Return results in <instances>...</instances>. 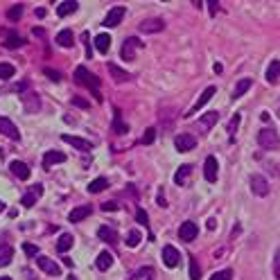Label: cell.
<instances>
[{
	"mask_svg": "<svg viewBox=\"0 0 280 280\" xmlns=\"http://www.w3.org/2000/svg\"><path fill=\"white\" fill-rule=\"evenodd\" d=\"M75 81H77V84H84L86 88L93 90V93L97 95V88H100V80H97V77L90 73L88 68H84V66H77V68H75Z\"/></svg>",
	"mask_w": 280,
	"mask_h": 280,
	"instance_id": "cell-1",
	"label": "cell"
},
{
	"mask_svg": "<svg viewBox=\"0 0 280 280\" xmlns=\"http://www.w3.org/2000/svg\"><path fill=\"white\" fill-rule=\"evenodd\" d=\"M258 145L262 149H276V147H280V138L274 129H262L258 133Z\"/></svg>",
	"mask_w": 280,
	"mask_h": 280,
	"instance_id": "cell-2",
	"label": "cell"
},
{
	"mask_svg": "<svg viewBox=\"0 0 280 280\" xmlns=\"http://www.w3.org/2000/svg\"><path fill=\"white\" fill-rule=\"evenodd\" d=\"M23 109H25V113H30V116L39 113L41 111V95H39V93H25V95H23Z\"/></svg>",
	"mask_w": 280,
	"mask_h": 280,
	"instance_id": "cell-3",
	"label": "cell"
},
{
	"mask_svg": "<svg viewBox=\"0 0 280 280\" xmlns=\"http://www.w3.org/2000/svg\"><path fill=\"white\" fill-rule=\"evenodd\" d=\"M174 147L176 152H192L197 147V138L192 133H179L174 138Z\"/></svg>",
	"mask_w": 280,
	"mask_h": 280,
	"instance_id": "cell-4",
	"label": "cell"
},
{
	"mask_svg": "<svg viewBox=\"0 0 280 280\" xmlns=\"http://www.w3.org/2000/svg\"><path fill=\"white\" fill-rule=\"evenodd\" d=\"M215 93H217V88H215V86H208V88H206V90H203V93H201V95H199V100H197L195 104H192V109H190V111L185 113V118H188V116H192V113H199L201 109H203V106H206L208 102L212 100V95H215Z\"/></svg>",
	"mask_w": 280,
	"mask_h": 280,
	"instance_id": "cell-5",
	"label": "cell"
},
{
	"mask_svg": "<svg viewBox=\"0 0 280 280\" xmlns=\"http://www.w3.org/2000/svg\"><path fill=\"white\" fill-rule=\"evenodd\" d=\"M251 192H253L255 197H267L269 195V183H267V179H264L262 174L251 176Z\"/></svg>",
	"mask_w": 280,
	"mask_h": 280,
	"instance_id": "cell-6",
	"label": "cell"
},
{
	"mask_svg": "<svg viewBox=\"0 0 280 280\" xmlns=\"http://www.w3.org/2000/svg\"><path fill=\"white\" fill-rule=\"evenodd\" d=\"M0 133L2 136H7V138H11V140H21V133H18V129H16V124L9 120V118H2L0 116Z\"/></svg>",
	"mask_w": 280,
	"mask_h": 280,
	"instance_id": "cell-7",
	"label": "cell"
},
{
	"mask_svg": "<svg viewBox=\"0 0 280 280\" xmlns=\"http://www.w3.org/2000/svg\"><path fill=\"white\" fill-rule=\"evenodd\" d=\"M197 235H199V226H197L195 222H183L179 228V240H183V242H192V240H197Z\"/></svg>",
	"mask_w": 280,
	"mask_h": 280,
	"instance_id": "cell-8",
	"label": "cell"
},
{
	"mask_svg": "<svg viewBox=\"0 0 280 280\" xmlns=\"http://www.w3.org/2000/svg\"><path fill=\"white\" fill-rule=\"evenodd\" d=\"M138 48H143V41H138L136 37H129L127 41H124V45H122V59H127V61L136 59V50Z\"/></svg>",
	"mask_w": 280,
	"mask_h": 280,
	"instance_id": "cell-9",
	"label": "cell"
},
{
	"mask_svg": "<svg viewBox=\"0 0 280 280\" xmlns=\"http://www.w3.org/2000/svg\"><path fill=\"white\" fill-rule=\"evenodd\" d=\"M41 195H43V185H30V190L23 195V201H21L23 208H32Z\"/></svg>",
	"mask_w": 280,
	"mask_h": 280,
	"instance_id": "cell-10",
	"label": "cell"
},
{
	"mask_svg": "<svg viewBox=\"0 0 280 280\" xmlns=\"http://www.w3.org/2000/svg\"><path fill=\"white\" fill-rule=\"evenodd\" d=\"M61 140H64V143H68V145H73L75 149H81V152H90V149H93V143H90V140H84V138H80V136H70V133H64V136H61Z\"/></svg>",
	"mask_w": 280,
	"mask_h": 280,
	"instance_id": "cell-11",
	"label": "cell"
},
{
	"mask_svg": "<svg viewBox=\"0 0 280 280\" xmlns=\"http://www.w3.org/2000/svg\"><path fill=\"white\" fill-rule=\"evenodd\" d=\"M160 255H163V264L167 267V269H174L176 264H179V258H181L179 251H176L174 246H169V244L163 248V251H160Z\"/></svg>",
	"mask_w": 280,
	"mask_h": 280,
	"instance_id": "cell-12",
	"label": "cell"
},
{
	"mask_svg": "<svg viewBox=\"0 0 280 280\" xmlns=\"http://www.w3.org/2000/svg\"><path fill=\"white\" fill-rule=\"evenodd\" d=\"M37 264H39V269L45 271L48 276H61V271H59V264L52 262L50 258H45V255H37Z\"/></svg>",
	"mask_w": 280,
	"mask_h": 280,
	"instance_id": "cell-13",
	"label": "cell"
},
{
	"mask_svg": "<svg viewBox=\"0 0 280 280\" xmlns=\"http://www.w3.org/2000/svg\"><path fill=\"white\" fill-rule=\"evenodd\" d=\"M124 14H127V9H124V7H113V9L106 14L104 25L106 27H118V25H120V21L124 18Z\"/></svg>",
	"mask_w": 280,
	"mask_h": 280,
	"instance_id": "cell-14",
	"label": "cell"
},
{
	"mask_svg": "<svg viewBox=\"0 0 280 280\" xmlns=\"http://www.w3.org/2000/svg\"><path fill=\"white\" fill-rule=\"evenodd\" d=\"M165 30V23L160 18H147V21L140 23V32L145 34H156V32H163Z\"/></svg>",
	"mask_w": 280,
	"mask_h": 280,
	"instance_id": "cell-15",
	"label": "cell"
},
{
	"mask_svg": "<svg viewBox=\"0 0 280 280\" xmlns=\"http://www.w3.org/2000/svg\"><path fill=\"white\" fill-rule=\"evenodd\" d=\"M66 160V154L59 152V149H50V152L43 154V167H52V165H59Z\"/></svg>",
	"mask_w": 280,
	"mask_h": 280,
	"instance_id": "cell-16",
	"label": "cell"
},
{
	"mask_svg": "<svg viewBox=\"0 0 280 280\" xmlns=\"http://www.w3.org/2000/svg\"><path fill=\"white\" fill-rule=\"evenodd\" d=\"M217 122H219V113H217V111H210V113H206V116H203L199 122H197V129H201L203 133H208V131H210V129L217 124Z\"/></svg>",
	"mask_w": 280,
	"mask_h": 280,
	"instance_id": "cell-17",
	"label": "cell"
},
{
	"mask_svg": "<svg viewBox=\"0 0 280 280\" xmlns=\"http://www.w3.org/2000/svg\"><path fill=\"white\" fill-rule=\"evenodd\" d=\"M9 169H11V174L16 176V179H21V181H27L30 179V167H27V163H23V160H11V165H9Z\"/></svg>",
	"mask_w": 280,
	"mask_h": 280,
	"instance_id": "cell-18",
	"label": "cell"
},
{
	"mask_svg": "<svg viewBox=\"0 0 280 280\" xmlns=\"http://www.w3.org/2000/svg\"><path fill=\"white\" fill-rule=\"evenodd\" d=\"M217 159L215 156H208L206 159V163H203V176H206V181L208 183H215L217 181Z\"/></svg>",
	"mask_w": 280,
	"mask_h": 280,
	"instance_id": "cell-19",
	"label": "cell"
},
{
	"mask_svg": "<svg viewBox=\"0 0 280 280\" xmlns=\"http://www.w3.org/2000/svg\"><path fill=\"white\" fill-rule=\"evenodd\" d=\"M77 9H80V2H77V0H66V2H61V5L57 7V16L66 18V16H70V14H75Z\"/></svg>",
	"mask_w": 280,
	"mask_h": 280,
	"instance_id": "cell-20",
	"label": "cell"
},
{
	"mask_svg": "<svg viewBox=\"0 0 280 280\" xmlns=\"http://www.w3.org/2000/svg\"><path fill=\"white\" fill-rule=\"evenodd\" d=\"M90 215H93V206H80V208H75V210H70L68 219L73 224H77V222H81V219H86V217H90Z\"/></svg>",
	"mask_w": 280,
	"mask_h": 280,
	"instance_id": "cell-21",
	"label": "cell"
},
{
	"mask_svg": "<svg viewBox=\"0 0 280 280\" xmlns=\"http://www.w3.org/2000/svg\"><path fill=\"white\" fill-rule=\"evenodd\" d=\"M106 68H109V73L113 75V80H116V81H131V73H127V70H122L120 66L109 64Z\"/></svg>",
	"mask_w": 280,
	"mask_h": 280,
	"instance_id": "cell-22",
	"label": "cell"
},
{
	"mask_svg": "<svg viewBox=\"0 0 280 280\" xmlns=\"http://www.w3.org/2000/svg\"><path fill=\"white\" fill-rule=\"evenodd\" d=\"M113 131H116V133H120V136H124V133L129 131L127 122L122 120V113H120V109H116V111H113Z\"/></svg>",
	"mask_w": 280,
	"mask_h": 280,
	"instance_id": "cell-23",
	"label": "cell"
},
{
	"mask_svg": "<svg viewBox=\"0 0 280 280\" xmlns=\"http://www.w3.org/2000/svg\"><path fill=\"white\" fill-rule=\"evenodd\" d=\"M57 43L61 45V48H73V43H75L73 30H61V32L57 34Z\"/></svg>",
	"mask_w": 280,
	"mask_h": 280,
	"instance_id": "cell-24",
	"label": "cell"
},
{
	"mask_svg": "<svg viewBox=\"0 0 280 280\" xmlns=\"http://www.w3.org/2000/svg\"><path fill=\"white\" fill-rule=\"evenodd\" d=\"M97 238L104 240V242H109V244H116L118 242V233L113 231V228H109V226H100L97 228Z\"/></svg>",
	"mask_w": 280,
	"mask_h": 280,
	"instance_id": "cell-25",
	"label": "cell"
},
{
	"mask_svg": "<svg viewBox=\"0 0 280 280\" xmlns=\"http://www.w3.org/2000/svg\"><path fill=\"white\" fill-rule=\"evenodd\" d=\"M73 244H75V238L70 235V233H64V235L57 240V251L59 253H66V251L73 248Z\"/></svg>",
	"mask_w": 280,
	"mask_h": 280,
	"instance_id": "cell-26",
	"label": "cell"
},
{
	"mask_svg": "<svg viewBox=\"0 0 280 280\" xmlns=\"http://www.w3.org/2000/svg\"><path fill=\"white\" fill-rule=\"evenodd\" d=\"M111 264H113V255L109 253V251H102V253L95 258V267H97L100 271H106L109 267H111Z\"/></svg>",
	"mask_w": 280,
	"mask_h": 280,
	"instance_id": "cell-27",
	"label": "cell"
},
{
	"mask_svg": "<svg viewBox=\"0 0 280 280\" xmlns=\"http://www.w3.org/2000/svg\"><path fill=\"white\" fill-rule=\"evenodd\" d=\"M23 37L18 32H14V30H11V32H7V39H5V45L7 48H11V50H18L23 45Z\"/></svg>",
	"mask_w": 280,
	"mask_h": 280,
	"instance_id": "cell-28",
	"label": "cell"
},
{
	"mask_svg": "<svg viewBox=\"0 0 280 280\" xmlns=\"http://www.w3.org/2000/svg\"><path fill=\"white\" fill-rule=\"evenodd\" d=\"M192 174V165H181L179 169H176L174 174V183L176 185H185V181H188V176Z\"/></svg>",
	"mask_w": 280,
	"mask_h": 280,
	"instance_id": "cell-29",
	"label": "cell"
},
{
	"mask_svg": "<svg viewBox=\"0 0 280 280\" xmlns=\"http://www.w3.org/2000/svg\"><path fill=\"white\" fill-rule=\"evenodd\" d=\"M95 48H97V52L106 54L109 52V48H111V37H109V34H97L95 37Z\"/></svg>",
	"mask_w": 280,
	"mask_h": 280,
	"instance_id": "cell-30",
	"label": "cell"
},
{
	"mask_svg": "<svg viewBox=\"0 0 280 280\" xmlns=\"http://www.w3.org/2000/svg\"><path fill=\"white\" fill-rule=\"evenodd\" d=\"M14 258V248L9 244H0V267H7Z\"/></svg>",
	"mask_w": 280,
	"mask_h": 280,
	"instance_id": "cell-31",
	"label": "cell"
},
{
	"mask_svg": "<svg viewBox=\"0 0 280 280\" xmlns=\"http://www.w3.org/2000/svg\"><path fill=\"white\" fill-rule=\"evenodd\" d=\"M278 77H280V61H278V59H274V61L269 64V68H267V81L274 84Z\"/></svg>",
	"mask_w": 280,
	"mask_h": 280,
	"instance_id": "cell-32",
	"label": "cell"
},
{
	"mask_svg": "<svg viewBox=\"0 0 280 280\" xmlns=\"http://www.w3.org/2000/svg\"><path fill=\"white\" fill-rule=\"evenodd\" d=\"M251 86H253V81H251V80H242L238 86H235V88H233V95L231 97H233V100H240V97H242L244 93L251 88Z\"/></svg>",
	"mask_w": 280,
	"mask_h": 280,
	"instance_id": "cell-33",
	"label": "cell"
},
{
	"mask_svg": "<svg viewBox=\"0 0 280 280\" xmlns=\"http://www.w3.org/2000/svg\"><path fill=\"white\" fill-rule=\"evenodd\" d=\"M106 188H109V181H106V179H95V181H90V183H88V192H90V195H97V192L106 190Z\"/></svg>",
	"mask_w": 280,
	"mask_h": 280,
	"instance_id": "cell-34",
	"label": "cell"
},
{
	"mask_svg": "<svg viewBox=\"0 0 280 280\" xmlns=\"http://www.w3.org/2000/svg\"><path fill=\"white\" fill-rule=\"evenodd\" d=\"M23 11H25V5L18 2V5H14L9 11H7V18H9V21H18V18H23Z\"/></svg>",
	"mask_w": 280,
	"mask_h": 280,
	"instance_id": "cell-35",
	"label": "cell"
},
{
	"mask_svg": "<svg viewBox=\"0 0 280 280\" xmlns=\"http://www.w3.org/2000/svg\"><path fill=\"white\" fill-rule=\"evenodd\" d=\"M16 73V68L11 64H0V80H11Z\"/></svg>",
	"mask_w": 280,
	"mask_h": 280,
	"instance_id": "cell-36",
	"label": "cell"
},
{
	"mask_svg": "<svg viewBox=\"0 0 280 280\" xmlns=\"http://www.w3.org/2000/svg\"><path fill=\"white\" fill-rule=\"evenodd\" d=\"M190 280H201L199 262H197V258H192V255H190Z\"/></svg>",
	"mask_w": 280,
	"mask_h": 280,
	"instance_id": "cell-37",
	"label": "cell"
},
{
	"mask_svg": "<svg viewBox=\"0 0 280 280\" xmlns=\"http://www.w3.org/2000/svg\"><path fill=\"white\" fill-rule=\"evenodd\" d=\"M140 240H143V238H140V233H138V231H129V235H127V246H129V248H136L138 244H140Z\"/></svg>",
	"mask_w": 280,
	"mask_h": 280,
	"instance_id": "cell-38",
	"label": "cell"
},
{
	"mask_svg": "<svg viewBox=\"0 0 280 280\" xmlns=\"http://www.w3.org/2000/svg\"><path fill=\"white\" fill-rule=\"evenodd\" d=\"M23 251H25L27 258H37V255H41V248L34 246V244H30V242L23 244Z\"/></svg>",
	"mask_w": 280,
	"mask_h": 280,
	"instance_id": "cell-39",
	"label": "cell"
},
{
	"mask_svg": "<svg viewBox=\"0 0 280 280\" xmlns=\"http://www.w3.org/2000/svg\"><path fill=\"white\" fill-rule=\"evenodd\" d=\"M156 140V129H145L143 138H140V145H152Z\"/></svg>",
	"mask_w": 280,
	"mask_h": 280,
	"instance_id": "cell-40",
	"label": "cell"
},
{
	"mask_svg": "<svg viewBox=\"0 0 280 280\" xmlns=\"http://www.w3.org/2000/svg\"><path fill=\"white\" fill-rule=\"evenodd\" d=\"M210 280H233V271L231 269H222V271H217V274H212Z\"/></svg>",
	"mask_w": 280,
	"mask_h": 280,
	"instance_id": "cell-41",
	"label": "cell"
},
{
	"mask_svg": "<svg viewBox=\"0 0 280 280\" xmlns=\"http://www.w3.org/2000/svg\"><path fill=\"white\" fill-rule=\"evenodd\" d=\"M274 276L276 280H280V248H276L274 253Z\"/></svg>",
	"mask_w": 280,
	"mask_h": 280,
	"instance_id": "cell-42",
	"label": "cell"
},
{
	"mask_svg": "<svg viewBox=\"0 0 280 280\" xmlns=\"http://www.w3.org/2000/svg\"><path fill=\"white\" fill-rule=\"evenodd\" d=\"M43 75H45V77H50V81H61V73H59V70H54V68H45V70H43Z\"/></svg>",
	"mask_w": 280,
	"mask_h": 280,
	"instance_id": "cell-43",
	"label": "cell"
},
{
	"mask_svg": "<svg viewBox=\"0 0 280 280\" xmlns=\"http://www.w3.org/2000/svg\"><path fill=\"white\" fill-rule=\"evenodd\" d=\"M136 219H138V224H143V226H149V217H147V212H145L143 208H138V210H136Z\"/></svg>",
	"mask_w": 280,
	"mask_h": 280,
	"instance_id": "cell-44",
	"label": "cell"
},
{
	"mask_svg": "<svg viewBox=\"0 0 280 280\" xmlns=\"http://www.w3.org/2000/svg\"><path fill=\"white\" fill-rule=\"evenodd\" d=\"M238 124H240V113H235L231 120V124H228V133H231V138L235 136V131H238Z\"/></svg>",
	"mask_w": 280,
	"mask_h": 280,
	"instance_id": "cell-45",
	"label": "cell"
},
{
	"mask_svg": "<svg viewBox=\"0 0 280 280\" xmlns=\"http://www.w3.org/2000/svg\"><path fill=\"white\" fill-rule=\"evenodd\" d=\"M102 210H104V212L118 210V203H116V201H106V203H102Z\"/></svg>",
	"mask_w": 280,
	"mask_h": 280,
	"instance_id": "cell-46",
	"label": "cell"
},
{
	"mask_svg": "<svg viewBox=\"0 0 280 280\" xmlns=\"http://www.w3.org/2000/svg\"><path fill=\"white\" fill-rule=\"evenodd\" d=\"M81 39H84V45H86V57L90 59V54H93V50H90V41H88V32L81 34Z\"/></svg>",
	"mask_w": 280,
	"mask_h": 280,
	"instance_id": "cell-47",
	"label": "cell"
},
{
	"mask_svg": "<svg viewBox=\"0 0 280 280\" xmlns=\"http://www.w3.org/2000/svg\"><path fill=\"white\" fill-rule=\"evenodd\" d=\"M73 104L75 106H81V109H88V102L81 100V97H73Z\"/></svg>",
	"mask_w": 280,
	"mask_h": 280,
	"instance_id": "cell-48",
	"label": "cell"
},
{
	"mask_svg": "<svg viewBox=\"0 0 280 280\" xmlns=\"http://www.w3.org/2000/svg\"><path fill=\"white\" fill-rule=\"evenodd\" d=\"M208 5H210V14H217V11H219V2H217V0H208Z\"/></svg>",
	"mask_w": 280,
	"mask_h": 280,
	"instance_id": "cell-49",
	"label": "cell"
},
{
	"mask_svg": "<svg viewBox=\"0 0 280 280\" xmlns=\"http://www.w3.org/2000/svg\"><path fill=\"white\" fill-rule=\"evenodd\" d=\"M159 206H160V208L167 206V201H165V197H163V190H159Z\"/></svg>",
	"mask_w": 280,
	"mask_h": 280,
	"instance_id": "cell-50",
	"label": "cell"
},
{
	"mask_svg": "<svg viewBox=\"0 0 280 280\" xmlns=\"http://www.w3.org/2000/svg\"><path fill=\"white\" fill-rule=\"evenodd\" d=\"M37 16H39V18L45 16V9H43V7H39V9H37Z\"/></svg>",
	"mask_w": 280,
	"mask_h": 280,
	"instance_id": "cell-51",
	"label": "cell"
},
{
	"mask_svg": "<svg viewBox=\"0 0 280 280\" xmlns=\"http://www.w3.org/2000/svg\"><path fill=\"white\" fill-rule=\"evenodd\" d=\"M2 210H5V203H2V201H0V212H2Z\"/></svg>",
	"mask_w": 280,
	"mask_h": 280,
	"instance_id": "cell-52",
	"label": "cell"
},
{
	"mask_svg": "<svg viewBox=\"0 0 280 280\" xmlns=\"http://www.w3.org/2000/svg\"><path fill=\"white\" fill-rule=\"evenodd\" d=\"M66 280H77V278H75V276H68V278H66Z\"/></svg>",
	"mask_w": 280,
	"mask_h": 280,
	"instance_id": "cell-53",
	"label": "cell"
},
{
	"mask_svg": "<svg viewBox=\"0 0 280 280\" xmlns=\"http://www.w3.org/2000/svg\"><path fill=\"white\" fill-rule=\"evenodd\" d=\"M0 280H11V278H0Z\"/></svg>",
	"mask_w": 280,
	"mask_h": 280,
	"instance_id": "cell-54",
	"label": "cell"
},
{
	"mask_svg": "<svg viewBox=\"0 0 280 280\" xmlns=\"http://www.w3.org/2000/svg\"><path fill=\"white\" fill-rule=\"evenodd\" d=\"M278 118H280V111H278Z\"/></svg>",
	"mask_w": 280,
	"mask_h": 280,
	"instance_id": "cell-55",
	"label": "cell"
},
{
	"mask_svg": "<svg viewBox=\"0 0 280 280\" xmlns=\"http://www.w3.org/2000/svg\"><path fill=\"white\" fill-rule=\"evenodd\" d=\"M149 280H152V278H149Z\"/></svg>",
	"mask_w": 280,
	"mask_h": 280,
	"instance_id": "cell-56",
	"label": "cell"
}]
</instances>
